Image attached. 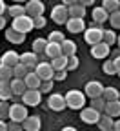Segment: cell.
<instances>
[{"label":"cell","instance_id":"cell-52","mask_svg":"<svg viewBox=\"0 0 120 131\" xmlns=\"http://www.w3.org/2000/svg\"><path fill=\"white\" fill-rule=\"evenodd\" d=\"M62 131H77V129H75V127H71V126H67V127H64Z\"/></svg>","mask_w":120,"mask_h":131},{"label":"cell","instance_id":"cell-50","mask_svg":"<svg viewBox=\"0 0 120 131\" xmlns=\"http://www.w3.org/2000/svg\"><path fill=\"white\" fill-rule=\"evenodd\" d=\"M113 131H120V120H115V124H113Z\"/></svg>","mask_w":120,"mask_h":131},{"label":"cell","instance_id":"cell-36","mask_svg":"<svg viewBox=\"0 0 120 131\" xmlns=\"http://www.w3.org/2000/svg\"><path fill=\"white\" fill-rule=\"evenodd\" d=\"M0 80H13V68H7V66H0Z\"/></svg>","mask_w":120,"mask_h":131},{"label":"cell","instance_id":"cell-43","mask_svg":"<svg viewBox=\"0 0 120 131\" xmlns=\"http://www.w3.org/2000/svg\"><path fill=\"white\" fill-rule=\"evenodd\" d=\"M7 131H24V127L18 122H7Z\"/></svg>","mask_w":120,"mask_h":131},{"label":"cell","instance_id":"cell-37","mask_svg":"<svg viewBox=\"0 0 120 131\" xmlns=\"http://www.w3.org/2000/svg\"><path fill=\"white\" fill-rule=\"evenodd\" d=\"M102 71H104L106 75H116V68L113 60H104V66H102Z\"/></svg>","mask_w":120,"mask_h":131},{"label":"cell","instance_id":"cell-8","mask_svg":"<svg viewBox=\"0 0 120 131\" xmlns=\"http://www.w3.org/2000/svg\"><path fill=\"white\" fill-rule=\"evenodd\" d=\"M35 73L38 75V78L44 82V80H53L55 77V71L51 68V62H38L37 68H35Z\"/></svg>","mask_w":120,"mask_h":131},{"label":"cell","instance_id":"cell-30","mask_svg":"<svg viewBox=\"0 0 120 131\" xmlns=\"http://www.w3.org/2000/svg\"><path fill=\"white\" fill-rule=\"evenodd\" d=\"M46 47H47V38H35V42H33V53L35 55L46 53Z\"/></svg>","mask_w":120,"mask_h":131},{"label":"cell","instance_id":"cell-47","mask_svg":"<svg viewBox=\"0 0 120 131\" xmlns=\"http://www.w3.org/2000/svg\"><path fill=\"white\" fill-rule=\"evenodd\" d=\"M95 2H93V0H82V2H80V6H84V7H88V6H93Z\"/></svg>","mask_w":120,"mask_h":131},{"label":"cell","instance_id":"cell-41","mask_svg":"<svg viewBox=\"0 0 120 131\" xmlns=\"http://www.w3.org/2000/svg\"><path fill=\"white\" fill-rule=\"evenodd\" d=\"M53 82H55V80H44L42 84H40V89H38V91H40L42 95H44V93H49L51 89H53Z\"/></svg>","mask_w":120,"mask_h":131},{"label":"cell","instance_id":"cell-53","mask_svg":"<svg viewBox=\"0 0 120 131\" xmlns=\"http://www.w3.org/2000/svg\"><path fill=\"white\" fill-rule=\"evenodd\" d=\"M116 44H118V49H120V35L116 37Z\"/></svg>","mask_w":120,"mask_h":131},{"label":"cell","instance_id":"cell-44","mask_svg":"<svg viewBox=\"0 0 120 131\" xmlns=\"http://www.w3.org/2000/svg\"><path fill=\"white\" fill-rule=\"evenodd\" d=\"M66 77H67V71H57V73H55V77H53V80L62 82V80H66Z\"/></svg>","mask_w":120,"mask_h":131},{"label":"cell","instance_id":"cell-32","mask_svg":"<svg viewBox=\"0 0 120 131\" xmlns=\"http://www.w3.org/2000/svg\"><path fill=\"white\" fill-rule=\"evenodd\" d=\"M102 42L111 47L113 44H116V33L113 29H104V38H102Z\"/></svg>","mask_w":120,"mask_h":131},{"label":"cell","instance_id":"cell-26","mask_svg":"<svg viewBox=\"0 0 120 131\" xmlns=\"http://www.w3.org/2000/svg\"><path fill=\"white\" fill-rule=\"evenodd\" d=\"M51 68H53L55 73L57 71H66V68H67V57L60 55V57L53 58V60H51Z\"/></svg>","mask_w":120,"mask_h":131},{"label":"cell","instance_id":"cell-42","mask_svg":"<svg viewBox=\"0 0 120 131\" xmlns=\"http://www.w3.org/2000/svg\"><path fill=\"white\" fill-rule=\"evenodd\" d=\"M46 18L44 16H37V18H33V26H35V29H42V27H46Z\"/></svg>","mask_w":120,"mask_h":131},{"label":"cell","instance_id":"cell-20","mask_svg":"<svg viewBox=\"0 0 120 131\" xmlns=\"http://www.w3.org/2000/svg\"><path fill=\"white\" fill-rule=\"evenodd\" d=\"M67 15H69V18H82L85 16V7L80 6V2H75L71 7H67Z\"/></svg>","mask_w":120,"mask_h":131},{"label":"cell","instance_id":"cell-35","mask_svg":"<svg viewBox=\"0 0 120 131\" xmlns=\"http://www.w3.org/2000/svg\"><path fill=\"white\" fill-rule=\"evenodd\" d=\"M27 73H29L27 68L22 66V64H18V66H15V68H13V78H26Z\"/></svg>","mask_w":120,"mask_h":131},{"label":"cell","instance_id":"cell-18","mask_svg":"<svg viewBox=\"0 0 120 131\" xmlns=\"http://www.w3.org/2000/svg\"><path fill=\"white\" fill-rule=\"evenodd\" d=\"M11 91H13V95H16V96H22V95L27 91V86H26L24 78H13V80H11Z\"/></svg>","mask_w":120,"mask_h":131},{"label":"cell","instance_id":"cell-46","mask_svg":"<svg viewBox=\"0 0 120 131\" xmlns=\"http://www.w3.org/2000/svg\"><path fill=\"white\" fill-rule=\"evenodd\" d=\"M113 64H115V68H116V73H120V57L113 58Z\"/></svg>","mask_w":120,"mask_h":131},{"label":"cell","instance_id":"cell-22","mask_svg":"<svg viewBox=\"0 0 120 131\" xmlns=\"http://www.w3.org/2000/svg\"><path fill=\"white\" fill-rule=\"evenodd\" d=\"M60 47H62V55L64 57H75L77 55V44L73 40H69V38H66Z\"/></svg>","mask_w":120,"mask_h":131},{"label":"cell","instance_id":"cell-25","mask_svg":"<svg viewBox=\"0 0 120 131\" xmlns=\"http://www.w3.org/2000/svg\"><path fill=\"white\" fill-rule=\"evenodd\" d=\"M62 55V47H60V44H53V42H47V47H46V57L47 58H57V57H60Z\"/></svg>","mask_w":120,"mask_h":131},{"label":"cell","instance_id":"cell-16","mask_svg":"<svg viewBox=\"0 0 120 131\" xmlns=\"http://www.w3.org/2000/svg\"><path fill=\"white\" fill-rule=\"evenodd\" d=\"M91 55H93V58H106L107 55H111V47L106 46L104 42H100L91 47Z\"/></svg>","mask_w":120,"mask_h":131},{"label":"cell","instance_id":"cell-10","mask_svg":"<svg viewBox=\"0 0 120 131\" xmlns=\"http://www.w3.org/2000/svg\"><path fill=\"white\" fill-rule=\"evenodd\" d=\"M47 107L53 109V111H64V109L67 107V104H66V96L60 95V93L49 95V98H47Z\"/></svg>","mask_w":120,"mask_h":131},{"label":"cell","instance_id":"cell-2","mask_svg":"<svg viewBox=\"0 0 120 131\" xmlns=\"http://www.w3.org/2000/svg\"><path fill=\"white\" fill-rule=\"evenodd\" d=\"M64 96H66V104H67L69 109H84V106H85V95H84V91L71 89V91H67Z\"/></svg>","mask_w":120,"mask_h":131},{"label":"cell","instance_id":"cell-13","mask_svg":"<svg viewBox=\"0 0 120 131\" xmlns=\"http://www.w3.org/2000/svg\"><path fill=\"white\" fill-rule=\"evenodd\" d=\"M0 58H2V66H7V68H15V66L20 64V55L16 51H11V49L6 51Z\"/></svg>","mask_w":120,"mask_h":131},{"label":"cell","instance_id":"cell-31","mask_svg":"<svg viewBox=\"0 0 120 131\" xmlns=\"http://www.w3.org/2000/svg\"><path fill=\"white\" fill-rule=\"evenodd\" d=\"M102 7H104L109 15L116 13V11H120V0H104V2H102Z\"/></svg>","mask_w":120,"mask_h":131},{"label":"cell","instance_id":"cell-28","mask_svg":"<svg viewBox=\"0 0 120 131\" xmlns=\"http://www.w3.org/2000/svg\"><path fill=\"white\" fill-rule=\"evenodd\" d=\"M7 13L13 16V20H15V18H20V16L26 15V6H22V4H13V6L7 7Z\"/></svg>","mask_w":120,"mask_h":131},{"label":"cell","instance_id":"cell-15","mask_svg":"<svg viewBox=\"0 0 120 131\" xmlns=\"http://www.w3.org/2000/svg\"><path fill=\"white\" fill-rule=\"evenodd\" d=\"M91 16H93V22L95 24H98V26H102L104 22H107L109 20V13L104 9V7H93V11H91Z\"/></svg>","mask_w":120,"mask_h":131},{"label":"cell","instance_id":"cell-56","mask_svg":"<svg viewBox=\"0 0 120 131\" xmlns=\"http://www.w3.org/2000/svg\"><path fill=\"white\" fill-rule=\"evenodd\" d=\"M111 131H113V129H111Z\"/></svg>","mask_w":120,"mask_h":131},{"label":"cell","instance_id":"cell-14","mask_svg":"<svg viewBox=\"0 0 120 131\" xmlns=\"http://www.w3.org/2000/svg\"><path fill=\"white\" fill-rule=\"evenodd\" d=\"M22 127H24V131H40V127H42L40 117H37V115L27 117V118L22 122Z\"/></svg>","mask_w":120,"mask_h":131},{"label":"cell","instance_id":"cell-27","mask_svg":"<svg viewBox=\"0 0 120 131\" xmlns=\"http://www.w3.org/2000/svg\"><path fill=\"white\" fill-rule=\"evenodd\" d=\"M118 96H120V93H118V89L116 88H104V93H102V98H104L106 102H115V100H118Z\"/></svg>","mask_w":120,"mask_h":131},{"label":"cell","instance_id":"cell-5","mask_svg":"<svg viewBox=\"0 0 120 131\" xmlns=\"http://www.w3.org/2000/svg\"><path fill=\"white\" fill-rule=\"evenodd\" d=\"M27 117H29V115H27V107H26L24 104H13V106H11V109H9V118H11V122L22 124Z\"/></svg>","mask_w":120,"mask_h":131},{"label":"cell","instance_id":"cell-11","mask_svg":"<svg viewBox=\"0 0 120 131\" xmlns=\"http://www.w3.org/2000/svg\"><path fill=\"white\" fill-rule=\"evenodd\" d=\"M100 115L102 113L95 111L93 107H84V109H80V120L84 124H98Z\"/></svg>","mask_w":120,"mask_h":131},{"label":"cell","instance_id":"cell-34","mask_svg":"<svg viewBox=\"0 0 120 131\" xmlns=\"http://www.w3.org/2000/svg\"><path fill=\"white\" fill-rule=\"evenodd\" d=\"M106 100H104V98H102V96H98V98H93V100H91V106L89 107H93L95 111H98V113H102V111H104L106 109Z\"/></svg>","mask_w":120,"mask_h":131},{"label":"cell","instance_id":"cell-4","mask_svg":"<svg viewBox=\"0 0 120 131\" xmlns=\"http://www.w3.org/2000/svg\"><path fill=\"white\" fill-rule=\"evenodd\" d=\"M42 102V93L38 89H27L24 95H22V104L26 107H35Z\"/></svg>","mask_w":120,"mask_h":131},{"label":"cell","instance_id":"cell-55","mask_svg":"<svg viewBox=\"0 0 120 131\" xmlns=\"http://www.w3.org/2000/svg\"><path fill=\"white\" fill-rule=\"evenodd\" d=\"M118 77H120V73H118Z\"/></svg>","mask_w":120,"mask_h":131},{"label":"cell","instance_id":"cell-51","mask_svg":"<svg viewBox=\"0 0 120 131\" xmlns=\"http://www.w3.org/2000/svg\"><path fill=\"white\" fill-rule=\"evenodd\" d=\"M111 55H113V58L120 57V49H115V51H111ZM113 58H111V60H113Z\"/></svg>","mask_w":120,"mask_h":131},{"label":"cell","instance_id":"cell-21","mask_svg":"<svg viewBox=\"0 0 120 131\" xmlns=\"http://www.w3.org/2000/svg\"><path fill=\"white\" fill-rule=\"evenodd\" d=\"M11 96H13L11 82H7V80H0V102H7Z\"/></svg>","mask_w":120,"mask_h":131},{"label":"cell","instance_id":"cell-12","mask_svg":"<svg viewBox=\"0 0 120 131\" xmlns=\"http://www.w3.org/2000/svg\"><path fill=\"white\" fill-rule=\"evenodd\" d=\"M20 64H22V66H26L27 71L31 73V71H35L37 64H38V57L33 53V51H26V53H22V55H20Z\"/></svg>","mask_w":120,"mask_h":131},{"label":"cell","instance_id":"cell-49","mask_svg":"<svg viewBox=\"0 0 120 131\" xmlns=\"http://www.w3.org/2000/svg\"><path fill=\"white\" fill-rule=\"evenodd\" d=\"M6 24H7V22H6V18H4V16H0V31L6 27Z\"/></svg>","mask_w":120,"mask_h":131},{"label":"cell","instance_id":"cell-39","mask_svg":"<svg viewBox=\"0 0 120 131\" xmlns=\"http://www.w3.org/2000/svg\"><path fill=\"white\" fill-rule=\"evenodd\" d=\"M78 64H80V60H78L77 55L75 57H67V68H66V71H75L78 68Z\"/></svg>","mask_w":120,"mask_h":131},{"label":"cell","instance_id":"cell-40","mask_svg":"<svg viewBox=\"0 0 120 131\" xmlns=\"http://www.w3.org/2000/svg\"><path fill=\"white\" fill-rule=\"evenodd\" d=\"M9 109H11V106L7 102H0V120L9 118Z\"/></svg>","mask_w":120,"mask_h":131},{"label":"cell","instance_id":"cell-24","mask_svg":"<svg viewBox=\"0 0 120 131\" xmlns=\"http://www.w3.org/2000/svg\"><path fill=\"white\" fill-rule=\"evenodd\" d=\"M6 38L11 42V44H22L26 40V35H22V33H16L13 27L6 29Z\"/></svg>","mask_w":120,"mask_h":131},{"label":"cell","instance_id":"cell-45","mask_svg":"<svg viewBox=\"0 0 120 131\" xmlns=\"http://www.w3.org/2000/svg\"><path fill=\"white\" fill-rule=\"evenodd\" d=\"M4 11H7V6L4 0H0V16H4Z\"/></svg>","mask_w":120,"mask_h":131},{"label":"cell","instance_id":"cell-48","mask_svg":"<svg viewBox=\"0 0 120 131\" xmlns=\"http://www.w3.org/2000/svg\"><path fill=\"white\" fill-rule=\"evenodd\" d=\"M0 131H7V122L6 120H0Z\"/></svg>","mask_w":120,"mask_h":131},{"label":"cell","instance_id":"cell-54","mask_svg":"<svg viewBox=\"0 0 120 131\" xmlns=\"http://www.w3.org/2000/svg\"><path fill=\"white\" fill-rule=\"evenodd\" d=\"M0 66H2V58H0Z\"/></svg>","mask_w":120,"mask_h":131},{"label":"cell","instance_id":"cell-29","mask_svg":"<svg viewBox=\"0 0 120 131\" xmlns=\"http://www.w3.org/2000/svg\"><path fill=\"white\" fill-rule=\"evenodd\" d=\"M113 124H115V120L111 118V117H107V115H100V120H98V127L102 129V131H111L113 129Z\"/></svg>","mask_w":120,"mask_h":131},{"label":"cell","instance_id":"cell-19","mask_svg":"<svg viewBox=\"0 0 120 131\" xmlns=\"http://www.w3.org/2000/svg\"><path fill=\"white\" fill-rule=\"evenodd\" d=\"M24 82H26L27 89H40V84H42V80L38 78V75H37L35 71L27 73V75H26V78H24Z\"/></svg>","mask_w":120,"mask_h":131},{"label":"cell","instance_id":"cell-23","mask_svg":"<svg viewBox=\"0 0 120 131\" xmlns=\"http://www.w3.org/2000/svg\"><path fill=\"white\" fill-rule=\"evenodd\" d=\"M104 115L115 118V117H120V100H115V102H107L106 104V109H104Z\"/></svg>","mask_w":120,"mask_h":131},{"label":"cell","instance_id":"cell-7","mask_svg":"<svg viewBox=\"0 0 120 131\" xmlns=\"http://www.w3.org/2000/svg\"><path fill=\"white\" fill-rule=\"evenodd\" d=\"M102 93H104V86H102V82H98V80H89L88 84H85L84 95H85V96H89L91 100H93V98L102 96Z\"/></svg>","mask_w":120,"mask_h":131},{"label":"cell","instance_id":"cell-17","mask_svg":"<svg viewBox=\"0 0 120 131\" xmlns=\"http://www.w3.org/2000/svg\"><path fill=\"white\" fill-rule=\"evenodd\" d=\"M66 26H67V31L69 33H82V31H85V22L82 18H69L66 22Z\"/></svg>","mask_w":120,"mask_h":131},{"label":"cell","instance_id":"cell-1","mask_svg":"<svg viewBox=\"0 0 120 131\" xmlns=\"http://www.w3.org/2000/svg\"><path fill=\"white\" fill-rule=\"evenodd\" d=\"M102 38H104V29H102V26H98L95 22H91L89 27L84 31V40H85V44H89L91 47L96 46V44H100Z\"/></svg>","mask_w":120,"mask_h":131},{"label":"cell","instance_id":"cell-3","mask_svg":"<svg viewBox=\"0 0 120 131\" xmlns=\"http://www.w3.org/2000/svg\"><path fill=\"white\" fill-rule=\"evenodd\" d=\"M11 27L16 33H22V35H27L31 29H35V26H33V18H29L27 15L20 16V18H15L13 24H11Z\"/></svg>","mask_w":120,"mask_h":131},{"label":"cell","instance_id":"cell-33","mask_svg":"<svg viewBox=\"0 0 120 131\" xmlns=\"http://www.w3.org/2000/svg\"><path fill=\"white\" fill-rule=\"evenodd\" d=\"M64 40H66V37H64V33H60V31H51V33H49V37H47V42L60 44V46H62Z\"/></svg>","mask_w":120,"mask_h":131},{"label":"cell","instance_id":"cell-9","mask_svg":"<svg viewBox=\"0 0 120 131\" xmlns=\"http://www.w3.org/2000/svg\"><path fill=\"white\" fill-rule=\"evenodd\" d=\"M51 20H53L55 24H66L67 20H69V15H67V7L58 4L55 6L53 9H51Z\"/></svg>","mask_w":120,"mask_h":131},{"label":"cell","instance_id":"cell-38","mask_svg":"<svg viewBox=\"0 0 120 131\" xmlns=\"http://www.w3.org/2000/svg\"><path fill=\"white\" fill-rule=\"evenodd\" d=\"M107 22L111 24V27H113V29H120V11H116V13H111Z\"/></svg>","mask_w":120,"mask_h":131},{"label":"cell","instance_id":"cell-6","mask_svg":"<svg viewBox=\"0 0 120 131\" xmlns=\"http://www.w3.org/2000/svg\"><path fill=\"white\" fill-rule=\"evenodd\" d=\"M46 6L40 2V0H29L26 4V15L29 18H37V16H44Z\"/></svg>","mask_w":120,"mask_h":131}]
</instances>
